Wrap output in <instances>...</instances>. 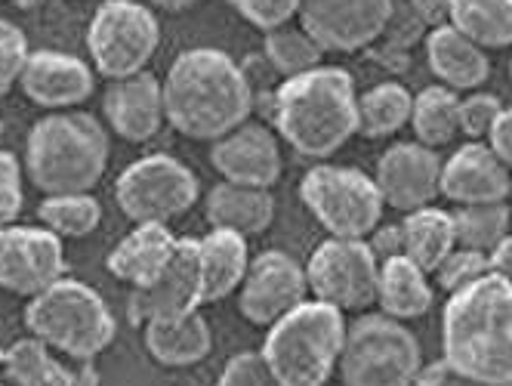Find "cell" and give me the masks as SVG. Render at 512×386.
<instances>
[{"instance_id": "obj_40", "label": "cell", "mask_w": 512, "mask_h": 386, "mask_svg": "<svg viewBox=\"0 0 512 386\" xmlns=\"http://www.w3.org/2000/svg\"><path fill=\"white\" fill-rule=\"evenodd\" d=\"M22 164L13 152L0 149V226H13L22 214Z\"/></svg>"}, {"instance_id": "obj_32", "label": "cell", "mask_w": 512, "mask_h": 386, "mask_svg": "<svg viewBox=\"0 0 512 386\" xmlns=\"http://www.w3.org/2000/svg\"><path fill=\"white\" fill-rule=\"evenodd\" d=\"M38 220L59 238H87L102 223V204L84 195H47L38 204Z\"/></svg>"}, {"instance_id": "obj_36", "label": "cell", "mask_w": 512, "mask_h": 386, "mask_svg": "<svg viewBox=\"0 0 512 386\" xmlns=\"http://www.w3.org/2000/svg\"><path fill=\"white\" fill-rule=\"evenodd\" d=\"M28 56L31 50H28L25 31L7 19H0V96L10 93L19 84Z\"/></svg>"}, {"instance_id": "obj_25", "label": "cell", "mask_w": 512, "mask_h": 386, "mask_svg": "<svg viewBox=\"0 0 512 386\" xmlns=\"http://www.w3.org/2000/svg\"><path fill=\"white\" fill-rule=\"evenodd\" d=\"M432 300L435 294H432L426 272L417 263H411L405 254L380 263L377 303L383 315H389L395 322L420 319V315L432 309Z\"/></svg>"}, {"instance_id": "obj_43", "label": "cell", "mask_w": 512, "mask_h": 386, "mask_svg": "<svg viewBox=\"0 0 512 386\" xmlns=\"http://www.w3.org/2000/svg\"><path fill=\"white\" fill-rule=\"evenodd\" d=\"M368 244H371V251H374L377 263L405 254V241H401V226H377V229L371 232V241H368Z\"/></svg>"}, {"instance_id": "obj_14", "label": "cell", "mask_w": 512, "mask_h": 386, "mask_svg": "<svg viewBox=\"0 0 512 386\" xmlns=\"http://www.w3.org/2000/svg\"><path fill=\"white\" fill-rule=\"evenodd\" d=\"M306 294V266L284 251H263L247 266L238 288V309L250 325L272 328L290 309L306 303Z\"/></svg>"}, {"instance_id": "obj_30", "label": "cell", "mask_w": 512, "mask_h": 386, "mask_svg": "<svg viewBox=\"0 0 512 386\" xmlns=\"http://www.w3.org/2000/svg\"><path fill=\"white\" fill-rule=\"evenodd\" d=\"M4 368L16 386H75L78 374L68 371L53 349L38 337H22L4 353Z\"/></svg>"}, {"instance_id": "obj_18", "label": "cell", "mask_w": 512, "mask_h": 386, "mask_svg": "<svg viewBox=\"0 0 512 386\" xmlns=\"http://www.w3.org/2000/svg\"><path fill=\"white\" fill-rule=\"evenodd\" d=\"M19 87L34 105L62 112L90 99L96 81H93V68L84 59L59 50H34L25 62Z\"/></svg>"}, {"instance_id": "obj_10", "label": "cell", "mask_w": 512, "mask_h": 386, "mask_svg": "<svg viewBox=\"0 0 512 386\" xmlns=\"http://www.w3.org/2000/svg\"><path fill=\"white\" fill-rule=\"evenodd\" d=\"M201 195L198 177L189 164L173 155H145L121 170L115 183V201L121 214L139 223H161L189 214Z\"/></svg>"}, {"instance_id": "obj_15", "label": "cell", "mask_w": 512, "mask_h": 386, "mask_svg": "<svg viewBox=\"0 0 512 386\" xmlns=\"http://www.w3.org/2000/svg\"><path fill=\"white\" fill-rule=\"evenodd\" d=\"M65 275L62 238L44 226H0V288L34 297Z\"/></svg>"}, {"instance_id": "obj_1", "label": "cell", "mask_w": 512, "mask_h": 386, "mask_svg": "<svg viewBox=\"0 0 512 386\" xmlns=\"http://www.w3.org/2000/svg\"><path fill=\"white\" fill-rule=\"evenodd\" d=\"M167 124L186 139L216 143L253 112V87L244 68L216 47L182 50L161 81Z\"/></svg>"}, {"instance_id": "obj_24", "label": "cell", "mask_w": 512, "mask_h": 386, "mask_svg": "<svg viewBox=\"0 0 512 386\" xmlns=\"http://www.w3.org/2000/svg\"><path fill=\"white\" fill-rule=\"evenodd\" d=\"M201 251V275H204V303H219L232 297L250 266L247 238L229 229H210L198 238Z\"/></svg>"}, {"instance_id": "obj_44", "label": "cell", "mask_w": 512, "mask_h": 386, "mask_svg": "<svg viewBox=\"0 0 512 386\" xmlns=\"http://www.w3.org/2000/svg\"><path fill=\"white\" fill-rule=\"evenodd\" d=\"M488 269L494 275L506 278V282H512V235H506L494 244V251L488 254Z\"/></svg>"}, {"instance_id": "obj_35", "label": "cell", "mask_w": 512, "mask_h": 386, "mask_svg": "<svg viewBox=\"0 0 512 386\" xmlns=\"http://www.w3.org/2000/svg\"><path fill=\"white\" fill-rule=\"evenodd\" d=\"M488 254L482 251H469V248H454L442 266L435 269V278H438V288L448 291V294H457L463 288H469L472 282H479L482 275H488Z\"/></svg>"}, {"instance_id": "obj_5", "label": "cell", "mask_w": 512, "mask_h": 386, "mask_svg": "<svg viewBox=\"0 0 512 386\" xmlns=\"http://www.w3.org/2000/svg\"><path fill=\"white\" fill-rule=\"evenodd\" d=\"M346 328L340 309L306 300L269 328L260 353L278 386H327L340 368Z\"/></svg>"}, {"instance_id": "obj_27", "label": "cell", "mask_w": 512, "mask_h": 386, "mask_svg": "<svg viewBox=\"0 0 512 386\" xmlns=\"http://www.w3.org/2000/svg\"><path fill=\"white\" fill-rule=\"evenodd\" d=\"M401 226V241H405V257L417 263L426 275L442 266V260L457 248L454 217L442 207H420L405 214Z\"/></svg>"}, {"instance_id": "obj_21", "label": "cell", "mask_w": 512, "mask_h": 386, "mask_svg": "<svg viewBox=\"0 0 512 386\" xmlns=\"http://www.w3.org/2000/svg\"><path fill=\"white\" fill-rule=\"evenodd\" d=\"M426 62L429 72L442 81V87L479 90L491 78V62L479 44H472L454 25H435L426 38Z\"/></svg>"}, {"instance_id": "obj_47", "label": "cell", "mask_w": 512, "mask_h": 386, "mask_svg": "<svg viewBox=\"0 0 512 386\" xmlns=\"http://www.w3.org/2000/svg\"><path fill=\"white\" fill-rule=\"evenodd\" d=\"M0 136H4V124H0Z\"/></svg>"}, {"instance_id": "obj_38", "label": "cell", "mask_w": 512, "mask_h": 386, "mask_svg": "<svg viewBox=\"0 0 512 386\" xmlns=\"http://www.w3.org/2000/svg\"><path fill=\"white\" fill-rule=\"evenodd\" d=\"M500 112H503V105L494 93H472L460 99V112H457L460 133L469 136L472 143H482V139H488Z\"/></svg>"}, {"instance_id": "obj_26", "label": "cell", "mask_w": 512, "mask_h": 386, "mask_svg": "<svg viewBox=\"0 0 512 386\" xmlns=\"http://www.w3.org/2000/svg\"><path fill=\"white\" fill-rule=\"evenodd\" d=\"M213 346V331L201 312L173 322H149L145 325V349L164 368H189L207 359Z\"/></svg>"}, {"instance_id": "obj_11", "label": "cell", "mask_w": 512, "mask_h": 386, "mask_svg": "<svg viewBox=\"0 0 512 386\" xmlns=\"http://www.w3.org/2000/svg\"><path fill=\"white\" fill-rule=\"evenodd\" d=\"M380 263L364 238H327L306 263L312 300L340 312H358L377 300Z\"/></svg>"}, {"instance_id": "obj_12", "label": "cell", "mask_w": 512, "mask_h": 386, "mask_svg": "<svg viewBox=\"0 0 512 386\" xmlns=\"http://www.w3.org/2000/svg\"><path fill=\"white\" fill-rule=\"evenodd\" d=\"M204 306V275H201V251L198 238H176V251L170 263L158 272L155 282L145 288H133L127 312L130 322H173L186 319Z\"/></svg>"}, {"instance_id": "obj_4", "label": "cell", "mask_w": 512, "mask_h": 386, "mask_svg": "<svg viewBox=\"0 0 512 386\" xmlns=\"http://www.w3.org/2000/svg\"><path fill=\"white\" fill-rule=\"evenodd\" d=\"M108 130L87 112H56L25 136V173L44 195H84L108 167Z\"/></svg>"}, {"instance_id": "obj_48", "label": "cell", "mask_w": 512, "mask_h": 386, "mask_svg": "<svg viewBox=\"0 0 512 386\" xmlns=\"http://www.w3.org/2000/svg\"><path fill=\"white\" fill-rule=\"evenodd\" d=\"M503 386H512V380H506V383H503Z\"/></svg>"}, {"instance_id": "obj_31", "label": "cell", "mask_w": 512, "mask_h": 386, "mask_svg": "<svg viewBox=\"0 0 512 386\" xmlns=\"http://www.w3.org/2000/svg\"><path fill=\"white\" fill-rule=\"evenodd\" d=\"M460 96L442 84L426 87L414 96V109H411V127L417 133V143L438 149L448 146L451 139L460 133Z\"/></svg>"}, {"instance_id": "obj_9", "label": "cell", "mask_w": 512, "mask_h": 386, "mask_svg": "<svg viewBox=\"0 0 512 386\" xmlns=\"http://www.w3.org/2000/svg\"><path fill=\"white\" fill-rule=\"evenodd\" d=\"M161 47V22L139 0H102L87 25V50L93 68L121 81L145 72Z\"/></svg>"}, {"instance_id": "obj_3", "label": "cell", "mask_w": 512, "mask_h": 386, "mask_svg": "<svg viewBox=\"0 0 512 386\" xmlns=\"http://www.w3.org/2000/svg\"><path fill=\"white\" fill-rule=\"evenodd\" d=\"M272 127L306 158H331L358 133L355 81L340 65H318L306 75L284 78L272 93Z\"/></svg>"}, {"instance_id": "obj_23", "label": "cell", "mask_w": 512, "mask_h": 386, "mask_svg": "<svg viewBox=\"0 0 512 386\" xmlns=\"http://www.w3.org/2000/svg\"><path fill=\"white\" fill-rule=\"evenodd\" d=\"M275 220L272 189H250L235 183H219L207 195V223L213 229H229L235 235H263Z\"/></svg>"}, {"instance_id": "obj_8", "label": "cell", "mask_w": 512, "mask_h": 386, "mask_svg": "<svg viewBox=\"0 0 512 386\" xmlns=\"http://www.w3.org/2000/svg\"><path fill=\"white\" fill-rule=\"evenodd\" d=\"M300 198L331 238H368L380 226L386 207L374 177L337 164H315L306 170Z\"/></svg>"}, {"instance_id": "obj_41", "label": "cell", "mask_w": 512, "mask_h": 386, "mask_svg": "<svg viewBox=\"0 0 512 386\" xmlns=\"http://www.w3.org/2000/svg\"><path fill=\"white\" fill-rule=\"evenodd\" d=\"M414 386H479L475 380H469L466 374L454 371L445 359L442 362H432L426 368H420Z\"/></svg>"}, {"instance_id": "obj_2", "label": "cell", "mask_w": 512, "mask_h": 386, "mask_svg": "<svg viewBox=\"0 0 512 386\" xmlns=\"http://www.w3.org/2000/svg\"><path fill=\"white\" fill-rule=\"evenodd\" d=\"M445 362L479 386L512 380V282L488 272L448 297L442 312Z\"/></svg>"}, {"instance_id": "obj_34", "label": "cell", "mask_w": 512, "mask_h": 386, "mask_svg": "<svg viewBox=\"0 0 512 386\" xmlns=\"http://www.w3.org/2000/svg\"><path fill=\"white\" fill-rule=\"evenodd\" d=\"M266 59L284 81V78H297V75H306L312 68L324 65L321 62L324 50L306 28L284 25V28L266 31Z\"/></svg>"}, {"instance_id": "obj_42", "label": "cell", "mask_w": 512, "mask_h": 386, "mask_svg": "<svg viewBox=\"0 0 512 386\" xmlns=\"http://www.w3.org/2000/svg\"><path fill=\"white\" fill-rule=\"evenodd\" d=\"M488 146L503 161V167L512 170V109H503L500 118L494 121V127L488 133Z\"/></svg>"}, {"instance_id": "obj_6", "label": "cell", "mask_w": 512, "mask_h": 386, "mask_svg": "<svg viewBox=\"0 0 512 386\" xmlns=\"http://www.w3.org/2000/svg\"><path fill=\"white\" fill-rule=\"evenodd\" d=\"M22 319L31 337L75 362H93L118 334V322L102 294L65 275L47 291L28 297Z\"/></svg>"}, {"instance_id": "obj_29", "label": "cell", "mask_w": 512, "mask_h": 386, "mask_svg": "<svg viewBox=\"0 0 512 386\" xmlns=\"http://www.w3.org/2000/svg\"><path fill=\"white\" fill-rule=\"evenodd\" d=\"M414 96L405 84L383 81L358 93V133L368 139H383L411 124Z\"/></svg>"}, {"instance_id": "obj_33", "label": "cell", "mask_w": 512, "mask_h": 386, "mask_svg": "<svg viewBox=\"0 0 512 386\" xmlns=\"http://www.w3.org/2000/svg\"><path fill=\"white\" fill-rule=\"evenodd\" d=\"M451 217H454L457 248L491 254L494 244L509 235V207H506V201L463 204Z\"/></svg>"}, {"instance_id": "obj_39", "label": "cell", "mask_w": 512, "mask_h": 386, "mask_svg": "<svg viewBox=\"0 0 512 386\" xmlns=\"http://www.w3.org/2000/svg\"><path fill=\"white\" fill-rule=\"evenodd\" d=\"M213 386H278L263 353H238L223 365Z\"/></svg>"}, {"instance_id": "obj_20", "label": "cell", "mask_w": 512, "mask_h": 386, "mask_svg": "<svg viewBox=\"0 0 512 386\" xmlns=\"http://www.w3.org/2000/svg\"><path fill=\"white\" fill-rule=\"evenodd\" d=\"M509 189V170L488 143H472L469 139L448 161H442V195L460 207L506 201Z\"/></svg>"}, {"instance_id": "obj_28", "label": "cell", "mask_w": 512, "mask_h": 386, "mask_svg": "<svg viewBox=\"0 0 512 386\" xmlns=\"http://www.w3.org/2000/svg\"><path fill=\"white\" fill-rule=\"evenodd\" d=\"M445 13L482 50L512 47V0H445Z\"/></svg>"}, {"instance_id": "obj_46", "label": "cell", "mask_w": 512, "mask_h": 386, "mask_svg": "<svg viewBox=\"0 0 512 386\" xmlns=\"http://www.w3.org/2000/svg\"><path fill=\"white\" fill-rule=\"evenodd\" d=\"M13 4L19 7V10H38L44 0H13Z\"/></svg>"}, {"instance_id": "obj_7", "label": "cell", "mask_w": 512, "mask_h": 386, "mask_svg": "<svg viewBox=\"0 0 512 386\" xmlns=\"http://www.w3.org/2000/svg\"><path fill=\"white\" fill-rule=\"evenodd\" d=\"M423 368L420 343L389 315H361L346 328L340 353L343 386H414Z\"/></svg>"}, {"instance_id": "obj_45", "label": "cell", "mask_w": 512, "mask_h": 386, "mask_svg": "<svg viewBox=\"0 0 512 386\" xmlns=\"http://www.w3.org/2000/svg\"><path fill=\"white\" fill-rule=\"evenodd\" d=\"M149 4L158 7V10H167V13H182V10L195 7L198 0H149Z\"/></svg>"}, {"instance_id": "obj_37", "label": "cell", "mask_w": 512, "mask_h": 386, "mask_svg": "<svg viewBox=\"0 0 512 386\" xmlns=\"http://www.w3.org/2000/svg\"><path fill=\"white\" fill-rule=\"evenodd\" d=\"M300 4L303 0H229V7L253 28L275 31L284 28L294 16H300Z\"/></svg>"}, {"instance_id": "obj_49", "label": "cell", "mask_w": 512, "mask_h": 386, "mask_svg": "<svg viewBox=\"0 0 512 386\" xmlns=\"http://www.w3.org/2000/svg\"><path fill=\"white\" fill-rule=\"evenodd\" d=\"M509 75H512V62H509Z\"/></svg>"}, {"instance_id": "obj_19", "label": "cell", "mask_w": 512, "mask_h": 386, "mask_svg": "<svg viewBox=\"0 0 512 386\" xmlns=\"http://www.w3.org/2000/svg\"><path fill=\"white\" fill-rule=\"evenodd\" d=\"M105 121L127 143H149L167 124L164 87L152 72L112 81L102 99Z\"/></svg>"}, {"instance_id": "obj_13", "label": "cell", "mask_w": 512, "mask_h": 386, "mask_svg": "<svg viewBox=\"0 0 512 386\" xmlns=\"http://www.w3.org/2000/svg\"><path fill=\"white\" fill-rule=\"evenodd\" d=\"M395 0H303L300 28H306L321 50L355 53L371 47L389 28Z\"/></svg>"}, {"instance_id": "obj_16", "label": "cell", "mask_w": 512, "mask_h": 386, "mask_svg": "<svg viewBox=\"0 0 512 386\" xmlns=\"http://www.w3.org/2000/svg\"><path fill=\"white\" fill-rule=\"evenodd\" d=\"M374 183L389 207L411 214L442 195V158L423 143L389 146L377 161Z\"/></svg>"}, {"instance_id": "obj_17", "label": "cell", "mask_w": 512, "mask_h": 386, "mask_svg": "<svg viewBox=\"0 0 512 386\" xmlns=\"http://www.w3.org/2000/svg\"><path fill=\"white\" fill-rule=\"evenodd\" d=\"M210 164L223 183L272 189L281 180V143L263 124H241L229 136L210 143Z\"/></svg>"}, {"instance_id": "obj_22", "label": "cell", "mask_w": 512, "mask_h": 386, "mask_svg": "<svg viewBox=\"0 0 512 386\" xmlns=\"http://www.w3.org/2000/svg\"><path fill=\"white\" fill-rule=\"evenodd\" d=\"M173 251H176V235L167 226L139 223L115 244V251L108 254L105 266L118 282L130 288H145L170 263Z\"/></svg>"}, {"instance_id": "obj_50", "label": "cell", "mask_w": 512, "mask_h": 386, "mask_svg": "<svg viewBox=\"0 0 512 386\" xmlns=\"http://www.w3.org/2000/svg\"><path fill=\"white\" fill-rule=\"evenodd\" d=\"M0 386H4V383H0Z\"/></svg>"}]
</instances>
